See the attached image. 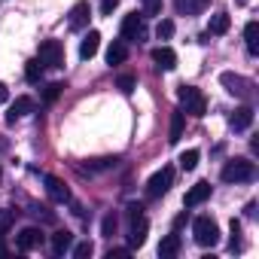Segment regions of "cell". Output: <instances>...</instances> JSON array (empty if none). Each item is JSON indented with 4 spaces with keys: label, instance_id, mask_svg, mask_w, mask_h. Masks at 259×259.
Instances as JSON below:
<instances>
[{
    "label": "cell",
    "instance_id": "obj_16",
    "mask_svg": "<svg viewBox=\"0 0 259 259\" xmlns=\"http://www.w3.org/2000/svg\"><path fill=\"white\" fill-rule=\"evenodd\" d=\"M70 247H73V235H70L67 229H58V232L52 235V253L61 256V253H67Z\"/></svg>",
    "mask_w": 259,
    "mask_h": 259
},
{
    "label": "cell",
    "instance_id": "obj_22",
    "mask_svg": "<svg viewBox=\"0 0 259 259\" xmlns=\"http://www.w3.org/2000/svg\"><path fill=\"white\" fill-rule=\"evenodd\" d=\"M229 25H232L229 13H217V16L210 19V28H207V34H226V31H229Z\"/></svg>",
    "mask_w": 259,
    "mask_h": 259
},
{
    "label": "cell",
    "instance_id": "obj_4",
    "mask_svg": "<svg viewBox=\"0 0 259 259\" xmlns=\"http://www.w3.org/2000/svg\"><path fill=\"white\" fill-rule=\"evenodd\" d=\"M180 104H183V110L189 113V116H204L207 113V98L201 95V89H195V85H180Z\"/></svg>",
    "mask_w": 259,
    "mask_h": 259
},
{
    "label": "cell",
    "instance_id": "obj_14",
    "mask_svg": "<svg viewBox=\"0 0 259 259\" xmlns=\"http://www.w3.org/2000/svg\"><path fill=\"white\" fill-rule=\"evenodd\" d=\"M153 61H156L162 70H174V67H177V52L168 49V46H159V49H153Z\"/></svg>",
    "mask_w": 259,
    "mask_h": 259
},
{
    "label": "cell",
    "instance_id": "obj_11",
    "mask_svg": "<svg viewBox=\"0 0 259 259\" xmlns=\"http://www.w3.org/2000/svg\"><path fill=\"white\" fill-rule=\"evenodd\" d=\"M92 19V7L85 4V0H79V4L70 10V31H82Z\"/></svg>",
    "mask_w": 259,
    "mask_h": 259
},
{
    "label": "cell",
    "instance_id": "obj_38",
    "mask_svg": "<svg viewBox=\"0 0 259 259\" xmlns=\"http://www.w3.org/2000/svg\"><path fill=\"white\" fill-rule=\"evenodd\" d=\"M0 177H4V171H0Z\"/></svg>",
    "mask_w": 259,
    "mask_h": 259
},
{
    "label": "cell",
    "instance_id": "obj_5",
    "mask_svg": "<svg viewBox=\"0 0 259 259\" xmlns=\"http://www.w3.org/2000/svg\"><path fill=\"white\" fill-rule=\"evenodd\" d=\"M37 61H40L43 67H49V70L64 67V46H61L58 40H43V43H40V55H37Z\"/></svg>",
    "mask_w": 259,
    "mask_h": 259
},
{
    "label": "cell",
    "instance_id": "obj_17",
    "mask_svg": "<svg viewBox=\"0 0 259 259\" xmlns=\"http://www.w3.org/2000/svg\"><path fill=\"white\" fill-rule=\"evenodd\" d=\"M177 253H180V235L171 232V235L162 238V244H159V256H162V259H171V256H177Z\"/></svg>",
    "mask_w": 259,
    "mask_h": 259
},
{
    "label": "cell",
    "instance_id": "obj_13",
    "mask_svg": "<svg viewBox=\"0 0 259 259\" xmlns=\"http://www.w3.org/2000/svg\"><path fill=\"white\" fill-rule=\"evenodd\" d=\"M207 198H210V183H204V180H201V183H195V186L186 192V198H183V201H186V207H198V204H201V201H207Z\"/></svg>",
    "mask_w": 259,
    "mask_h": 259
},
{
    "label": "cell",
    "instance_id": "obj_37",
    "mask_svg": "<svg viewBox=\"0 0 259 259\" xmlns=\"http://www.w3.org/2000/svg\"><path fill=\"white\" fill-rule=\"evenodd\" d=\"M10 250H7V244H4V235H0V256H7Z\"/></svg>",
    "mask_w": 259,
    "mask_h": 259
},
{
    "label": "cell",
    "instance_id": "obj_28",
    "mask_svg": "<svg viewBox=\"0 0 259 259\" xmlns=\"http://www.w3.org/2000/svg\"><path fill=\"white\" fill-rule=\"evenodd\" d=\"M61 89H64L61 82H49V85L43 89V101H46V104H52V101H58V95H61Z\"/></svg>",
    "mask_w": 259,
    "mask_h": 259
},
{
    "label": "cell",
    "instance_id": "obj_9",
    "mask_svg": "<svg viewBox=\"0 0 259 259\" xmlns=\"http://www.w3.org/2000/svg\"><path fill=\"white\" fill-rule=\"evenodd\" d=\"M40 244H43V232L34 229V226L22 229V232L16 235V247H19V250H34V247H40Z\"/></svg>",
    "mask_w": 259,
    "mask_h": 259
},
{
    "label": "cell",
    "instance_id": "obj_32",
    "mask_svg": "<svg viewBox=\"0 0 259 259\" xmlns=\"http://www.w3.org/2000/svg\"><path fill=\"white\" fill-rule=\"evenodd\" d=\"M241 223L238 220H232V250H241Z\"/></svg>",
    "mask_w": 259,
    "mask_h": 259
},
{
    "label": "cell",
    "instance_id": "obj_26",
    "mask_svg": "<svg viewBox=\"0 0 259 259\" xmlns=\"http://www.w3.org/2000/svg\"><path fill=\"white\" fill-rule=\"evenodd\" d=\"M198 159H201L198 150H186V153H180V168H183V171H195Z\"/></svg>",
    "mask_w": 259,
    "mask_h": 259
},
{
    "label": "cell",
    "instance_id": "obj_36",
    "mask_svg": "<svg viewBox=\"0 0 259 259\" xmlns=\"http://www.w3.org/2000/svg\"><path fill=\"white\" fill-rule=\"evenodd\" d=\"M7 98H10V92H7V85H4V82H0V104H4Z\"/></svg>",
    "mask_w": 259,
    "mask_h": 259
},
{
    "label": "cell",
    "instance_id": "obj_21",
    "mask_svg": "<svg viewBox=\"0 0 259 259\" xmlns=\"http://www.w3.org/2000/svg\"><path fill=\"white\" fill-rule=\"evenodd\" d=\"M244 40H247V52H250V55H259V25H256V22H247Z\"/></svg>",
    "mask_w": 259,
    "mask_h": 259
},
{
    "label": "cell",
    "instance_id": "obj_20",
    "mask_svg": "<svg viewBox=\"0 0 259 259\" xmlns=\"http://www.w3.org/2000/svg\"><path fill=\"white\" fill-rule=\"evenodd\" d=\"M125 58H128V46H125V40H113L110 49H107V64H122Z\"/></svg>",
    "mask_w": 259,
    "mask_h": 259
},
{
    "label": "cell",
    "instance_id": "obj_31",
    "mask_svg": "<svg viewBox=\"0 0 259 259\" xmlns=\"http://www.w3.org/2000/svg\"><path fill=\"white\" fill-rule=\"evenodd\" d=\"M119 89H122L125 95H132V92H135V76H132V73H122V76H119Z\"/></svg>",
    "mask_w": 259,
    "mask_h": 259
},
{
    "label": "cell",
    "instance_id": "obj_34",
    "mask_svg": "<svg viewBox=\"0 0 259 259\" xmlns=\"http://www.w3.org/2000/svg\"><path fill=\"white\" fill-rule=\"evenodd\" d=\"M147 13L150 16H159L162 13V0H147Z\"/></svg>",
    "mask_w": 259,
    "mask_h": 259
},
{
    "label": "cell",
    "instance_id": "obj_18",
    "mask_svg": "<svg viewBox=\"0 0 259 259\" xmlns=\"http://www.w3.org/2000/svg\"><path fill=\"white\" fill-rule=\"evenodd\" d=\"M31 110H34V101H31V98H16L13 107H10V113H7V122L13 125L19 116H25V113H31Z\"/></svg>",
    "mask_w": 259,
    "mask_h": 259
},
{
    "label": "cell",
    "instance_id": "obj_10",
    "mask_svg": "<svg viewBox=\"0 0 259 259\" xmlns=\"http://www.w3.org/2000/svg\"><path fill=\"white\" fill-rule=\"evenodd\" d=\"M46 192H49V198L58 201V204L70 201V189L64 186V180H58V177H52V174H46Z\"/></svg>",
    "mask_w": 259,
    "mask_h": 259
},
{
    "label": "cell",
    "instance_id": "obj_6",
    "mask_svg": "<svg viewBox=\"0 0 259 259\" xmlns=\"http://www.w3.org/2000/svg\"><path fill=\"white\" fill-rule=\"evenodd\" d=\"M171 183H174V168L165 165L162 171H156V174L150 177V183H147V195H150V198H159V195H165V192L171 189Z\"/></svg>",
    "mask_w": 259,
    "mask_h": 259
},
{
    "label": "cell",
    "instance_id": "obj_1",
    "mask_svg": "<svg viewBox=\"0 0 259 259\" xmlns=\"http://www.w3.org/2000/svg\"><path fill=\"white\" fill-rule=\"evenodd\" d=\"M125 217H128V247H144L147 232H150V220L144 217V207L141 204H128Z\"/></svg>",
    "mask_w": 259,
    "mask_h": 259
},
{
    "label": "cell",
    "instance_id": "obj_15",
    "mask_svg": "<svg viewBox=\"0 0 259 259\" xmlns=\"http://www.w3.org/2000/svg\"><path fill=\"white\" fill-rule=\"evenodd\" d=\"M229 125L235 128V132H247V128L253 125V110H250V107H238V110L232 113Z\"/></svg>",
    "mask_w": 259,
    "mask_h": 259
},
{
    "label": "cell",
    "instance_id": "obj_25",
    "mask_svg": "<svg viewBox=\"0 0 259 259\" xmlns=\"http://www.w3.org/2000/svg\"><path fill=\"white\" fill-rule=\"evenodd\" d=\"M180 138H183V110H177V113L171 116V138H168V141L177 144Z\"/></svg>",
    "mask_w": 259,
    "mask_h": 259
},
{
    "label": "cell",
    "instance_id": "obj_24",
    "mask_svg": "<svg viewBox=\"0 0 259 259\" xmlns=\"http://www.w3.org/2000/svg\"><path fill=\"white\" fill-rule=\"evenodd\" d=\"M116 229H119V217L110 210V213L101 220V235H104V238H113V235H116Z\"/></svg>",
    "mask_w": 259,
    "mask_h": 259
},
{
    "label": "cell",
    "instance_id": "obj_8",
    "mask_svg": "<svg viewBox=\"0 0 259 259\" xmlns=\"http://www.w3.org/2000/svg\"><path fill=\"white\" fill-rule=\"evenodd\" d=\"M144 37H147V25H144V19H141L138 13H132V16L122 19V40H135V43H141Z\"/></svg>",
    "mask_w": 259,
    "mask_h": 259
},
{
    "label": "cell",
    "instance_id": "obj_23",
    "mask_svg": "<svg viewBox=\"0 0 259 259\" xmlns=\"http://www.w3.org/2000/svg\"><path fill=\"white\" fill-rule=\"evenodd\" d=\"M25 79H28V82H34V85H37V82L43 79V64H40L37 58L25 64Z\"/></svg>",
    "mask_w": 259,
    "mask_h": 259
},
{
    "label": "cell",
    "instance_id": "obj_19",
    "mask_svg": "<svg viewBox=\"0 0 259 259\" xmlns=\"http://www.w3.org/2000/svg\"><path fill=\"white\" fill-rule=\"evenodd\" d=\"M207 4H210V0H174L177 13H183V16H195V13H204V10H207Z\"/></svg>",
    "mask_w": 259,
    "mask_h": 259
},
{
    "label": "cell",
    "instance_id": "obj_7",
    "mask_svg": "<svg viewBox=\"0 0 259 259\" xmlns=\"http://www.w3.org/2000/svg\"><path fill=\"white\" fill-rule=\"evenodd\" d=\"M220 82H223L235 98H244V101H247V98H253V82H250V79H244V76H238V73H223V76H220Z\"/></svg>",
    "mask_w": 259,
    "mask_h": 259
},
{
    "label": "cell",
    "instance_id": "obj_33",
    "mask_svg": "<svg viewBox=\"0 0 259 259\" xmlns=\"http://www.w3.org/2000/svg\"><path fill=\"white\" fill-rule=\"evenodd\" d=\"M119 7V0H101V16H110Z\"/></svg>",
    "mask_w": 259,
    "mask_h": 259
},
{
    "label": "cell",
    "instance_id": "obj_30",
    "mask_svg": "<svg viewBox=\"0 0 259 259\" xmlns=\"http://www.w3.org/2000/svg\"><path fill=\"white\" fill-rule=\"evenodd\" d=\"M92 250H95V247H92L89 241H82V244H76V247H73V259H89V256H92Z\"/></svg>",
    "mask_w": 259,
    "mask_h": 259
},
{
    "label": "cell",
    "instance_id": "obj_12",
    "mask_svg": "<svg viewBox=\"0 0 259 259\" xmlns=\"http://www.w3.org/2000/svg\"><path fill=\"white\" fill-rule=\"evenodd\" d=\"M98 46H101V34H98V31H89V34L82 37V43H79V58H82V61L95 58V55H98Z\"/></svg>",
    "mask_w": 259,
    "mask_h": 259
},
{
    "label": "cell",
    "instance_id": "obj_2",
    "mask_svg": "<svg viewBox=\"0 0 259 259\" xmlns=\"http://www.w3.org/2000/svg\"><path fill=\"white\" fill-rule=\"evenodd\" d=\"M220 177L226 183H247V180L256 177V165L250 159H232V162H226V168H223Z\"/></svg>",
    "mask_w": 259,
    "mask_h": 259
},
{
    "label": "cell",
    "instance_id": "obj_35",
    "mask_svg": "<svg viewBox=\"0 0 259 259\" xmlns=\"http://www.w3.org/2000/svg\"><path fill=\"white\" fill-rule=\"evenodd\" d=\"M125 256H128V250H125V247H119V250H110V253H107V259H125Z\"/></svg>",
    "mask_w": 259,
    "mask_h": 259
},
{
    "label": "cell",
    "instance_id": "obj_27",
    "mask_svg": "<svg viewBox=\"0 0 259 259\" xmlns=\"http://www.w3.org/2000/svg\"><path fill=\"white\" fill-rule=\"evenodd\" d=\"M156 37H159V40H171V37H174V22H171V19H162V22L156 25Z\"/></svg>",
    "mask_w": 259,
    "mask_h": 259
},
{
    "label": "cell",
    "instance_id": "obj_29",
    "mask_svg": "<svg viewBox=\"0 0 259 259\" xmlns=\"http://www.w3.org/2000/svg\"><path fill=\"white\" fill-rule=\"evenodd\" d=\"M13 220H16V213H13V210H0V235H7V232H10Z\"/></svg>",
    "mask_w": 259,
    "mask_h": 259
},
{
    "label": "cell",
    "instance_id": "obj_3",
    "mask_svg": "<svg viewBox=\"0 0 259 259\" xmlns=\"http://www.w3.org/2000/svg\"><path fill=\"white\" fill-rule=\"evenodd\" d=\"M192 235H195V244H201V247H217L220 244V226L210 217H198L192 223Z\"/></svg>",
    "mask_w": 259,
    "mask_h": 259
}]
</instances>
